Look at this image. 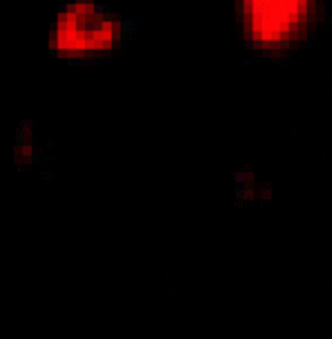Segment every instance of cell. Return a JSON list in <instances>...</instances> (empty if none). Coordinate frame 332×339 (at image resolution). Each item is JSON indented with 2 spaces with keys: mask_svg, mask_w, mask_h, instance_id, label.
I'll list each match as a JSON object with an SVG mask.
<instances>
[{
  "mask_svg": "<svg viewBox=\"0 0 332 339\" xmlns=\"http://www.w3.org/2000/svg\"><path fill=\"white\" fill-rule=\"evenodd\" d=\"M82 37H83V41H85V43H94V39H96V34H94V32H87V30H85V32L82 34Z\"/></svg>",
  "mask_w": 332,
  "mask_h": 339,
  "instance_id": "6da1fadb",
  "label": "cell"
},
{
  "mask_svg": "<svg viewBox=\"0 0 332 339\" xmlns=\"http://www.w3.org/2000/svg\"><path fill=\"white\" fill-rule=\"evenodd\" d=\"M263 48H265V41H263V39H254V41H252V50L261 51Z\"/></svg>",
  "mask_w": 332,
  "mask_h": 339,
  "instance_id": "7a4b0ae2",
  "label": "cell"
},
{
  "mask_svg": "<svg viewBox=\"0 0 332 339\" xmlns=\"http://www.w3.org/2000/svg\"><path fill=\"white\" fill-rule=\"evenodd\" d=\"M261 199L263 201H272V188H265L261 192Z\"/></svg>",
  "mask_w": 332,
  "mask_h": 339,
  "instance_id": "3957f363",
  "label": "cell"
},
{
  "mask_svg": "<svg viewBox=\"0 0 332 339\" xmlns=\"http://www.w3.org/2000/svg\"><path fill=\"white\" fill-rule=\"evenodd\" d=\"M61 146H62L61 139H50L48 140V147H61Z\"/></svg>",
  "mask_w": 332,
  "mask_h": 339,
  "instance_id": "277c9868",
  "label": "cell"
},
{
  "mask_svg": "<svg viewBox=\"0 0 332 339\" xmlns=\"http://www.w3.org/2000/svg\"><path fill=\"white\" fill-rule=\"evenodd\" d=\"M274 53H275V51L272 50V48H263V50H261V55H263V57H274Z\"/></svg>",
  "mask_w": 332,
  "mask_h": 339,
  "instance_id": "5b68a950",
  "label": "cell"
},
{
  "mask_svg": "<svg viewBox=\"0 0 332 339\" xmlns=\"http://www.w3.org/2000/svg\"><path fill=\"white\" fill-rule=\"evenodd\" d=\"M258 199H260V197H256V195H254V197H252V199H250V201H249L250 208H258V206H261V203H260V201H258Z\"/></svg>",
  "mask_w": 332,
  "mask_h": 339,
  "instance_id": "8992f818",
  "label": "cell"
},
{
  "mask_svg": "<svg viewBox=\"0 0 332 339\" xmlns=\"http://www.w3.org/2000/svg\"><path fill=\"white\" fill-rule=\"evenodd\" d=\"M66 16H68V12H59L57 14V21H66Z\"/></svg>",
  "mask_w": 332,
  "mask_h": 339,
  "instance_id": "52a82bcc",
  "label": "cell"
},
{
  "mask_svg": "<svg viewBox=\"0 0 332 339\" xmlns=\"http://www.w3.org/2000/svg\"><path fill=\"white\" fill-rule=\"evenodd\" d=\"M243 64H245V66H250V64H256V59H245V61H243Z\"/></svg>",
  "mask_w": 332,
  "mask_h": 339,
  "instance_id": "ba28073f",
  "label": "cell"
},
{
  "mask_svg": "<svg viewBox=\"0 0 332 339\" xmlns=\"http://www.w3.org/2000/svg\"><path fill=\"white\" fill-rule=\"evenodd\" d=\"M59 12H68V5H59Z\"/></svg>",
  "mask_w": 332,
  "mask_h": 339,
  "instance_id": "9c48e42d",
  "label": "cell"
}]
</instances>
